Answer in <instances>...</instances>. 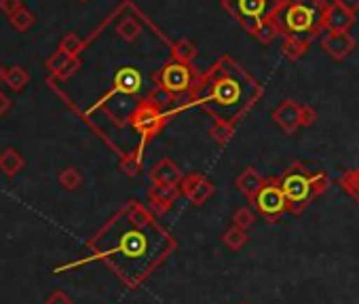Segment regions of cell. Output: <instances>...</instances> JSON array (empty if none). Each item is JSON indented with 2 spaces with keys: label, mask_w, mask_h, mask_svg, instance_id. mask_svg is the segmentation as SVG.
<instances>
[{
  "label": "cell",
  "mask_w": 359,
  "mask_h": 304,
  "mask_svg": "<svg viewBox=\"0 0 359 304\" xmlns=\"http://www.w3.org/2000/svg\"><path fill=\"white\" fill-rule=\"evenodd\" d=\"M173 249L175 239L154 220V214L129 201L89 239L83 262H102L129 289H137Z\"/></svg>",
  "instance_id": "1"
},
{
  "label": "cell",
  "mask_w": 359,
  "mask_h": 304,
  "mask_svg": "<svg viewBox=\"0 0 359 304\" xmlns=\"http://www.w3.org/2000/svg\"><path fill=\"white\" fill-rule=\"evenodd\" d=\"M262 85L248 74L233 57L222 55L208 72H199L187 99L171 108V116L189 108H201L212 120H226L237 125L252 106L260 99Z\"/></svg>",
  "instance_id": "2"
},
{
  "label": "cell",
  "mask_w": 359,
  "mask_h": 304,
  "mask_svg": "<svg viewBox=\"0 0 359 304\" xmlns=\"http://www.w3.org/2000/svg\"><path fill=\"white\" fill-rule=\"evenodd\" d=\"M325 0H279L273 22L283 39H296L306 45L323 30Z\"/></svg>",
  "instance_id": "3"
},
{
  "label": "cell",
  "mask_w": 359,
  "mask_h": 304,
  "mask_svg": "<svg viewBox=\"0 0 359 304\" xmlns=\"http://www.w3.org/2000/svg\"><path fill=\"white\" fill-rule=\"evenodd\" d=\"M171 102H177L173 97H169L167 93H163L161 89H152L144 99L137 102V106L133 108L131 116H129V123L131 127L137 131L140 135V144L135 148L133 155L137 159L144 157V150L148 146V141L161 133V129L167 125V120L171 118V112L165 110V106H169Z\"/></svg>",
  "instance_id": "4"
},
{
  "label": "cell",
  "mask_w": 359,
  "mask_h": 304,
  "mask_svg": "<svg viewBox=\"0 0 359 304\" xmlns=\"http://www.w3.org/2000/svg\"><path fill=\"white\" fill-rule=\"evenodd\" d=\"M311 172L302 163H292L285 174L279 178V186L287 201V214L298 216L306 209L311 203V184H309Z\"/></svg>",
  "instance_id": "5"
},
{
  "label": "cell",
  "mask_w": 359,
  "mask_h": 304,
  "mask_svg": "<svg viewBox=\"0 0 359 304\" xmlns=\"http://www.w3.org/2000/svg\"><path fill=\"white\" fill-rule=\"evenodd\" d=\"M197 76H199V70H195V66L180 64V62L171 60L152 76V81L156 83V89H161L163 93H167L173 99H180L193 89Z\"/></svg>",
  "instance_id": "6"
},
{
  "label": "cell",
  "mask_w": 359,
  "mask_h": 304,
  "mask_svg": "<svg viewBox=\"0 0 359 304\" xmlns=\"http://www.w3.org/2000/svg\"><path fill=\"white\" fill-rule=\"evenodd\" d=\"M279 5V0H222V7L250 32L254 34L256 28L264 20H273V13Z\"/></svg>",
  "instance_id": "7"
},
{
  "label": "cell",
  "mask_w": 359,
  "mask_h": 304,
  "mask_svg": "<svg viewBox=\"0 0 359 304\" xmlns=\"http://www.w3.org/2000/svg\"><path fill=\"white\" fill-rule=\"evenodd\" d=\"M252 205L269 222H277L283 214H287V201L279 186V178H264V184L258 191Z\"/></svg>",
  "instance_id": "8"
},
{
  "label": "cell",
  "mask_w": 359,
  "mask_h": 304,
  "mask_svg": "<svg viewBox=\"0 0 359 304\" xmlns=\"http://www.w3.org/2000/svg\"><path fill=\"white\" fill-rule=\"evenodd\" d=\"M140 89H142V74H140V70H135L133 66H123V68L116 70L114 81H112V87L108 89V93H104V95L85 112V116H89V114H93V112L106 108L108 102H112L116 95H137Z\"/></svg>",
  "instance_id": "9"
},
{
  "label": "cell",
  "mask_w": 359,
  "mask_h": 304,
  "mask_svg": "<svg viewBox=\"0 0 359 304\" xmlns=\"http://www.w3.org/2000/svg\"><path fill=\"white\" fill-rule=\"evenodd\" d=\"M180 195L187 197L191 205L199 207L205 201H210L216 193V186L210 178H205L203 174H189L180 182Z\"/></svg>",
  "instance_id": "10"
},
{
  "label": "cell",
  "mask_w": 359,
  "mask_h": 304,
  "mask_svg": "<svg viewBox=\"0 0 359 304\" xmlns=\"http://www.w3.org/2000/svg\"><path fill=\"white\" fill-rule=\"evenodd\" d=\"M182 197L180 195V188L177 186H158V184H152L146 193V199H148V209L150 214L154 216H163L167 214L173 203Z\"/></svg>",
  "instance_id": "11"
},
{
  "label": "cell",
  "mask_w": 359,
  "mask_h": 304,
  "mask_svg": "<svg viewBox=\"0 0 359 304\" xmlns=\"http://www.w3.org/2000/svg\"><path fill=\"white\" fill-rule=\"evenodd\" d=\"M321 47L334 62H342L355 49V39L348 32H327L321 39Z\"/></svg>",
  "instance_id": "12"
},
{
  "label": "cell",
  "mask_w": 359,
  "mask_h": 304,
  "mask_svg": "<svg viewBox=\"0 0 359 304\" xmlns=\"http://www.w3.org/2000/svg\"><path fill=\"white\" fill-rule=\"evenodd\" d=\"M45 68L53 74V78L66 83V81H70V78L79 72L81 60H79V57H70L68 53H64V51L57 49V51H53V55L47 57Z\"/></svg>",
  "instance_id": "13"
},
{
  "label": "cell",
  "mask_w": 359,
  "mask_h": 304,
  "mask_svg": "<svg viewBox=\"0 0 359 304\" xmlns=\"http://www.w3.org/2000/svg\"><path fill=\"white\" fill-rule=\"evenodd\" d=\"M182 178H184L182 170H180L177 163L171 161L169 157L161 159L150 170V182L152 184H158V186H180Z\"/></svg>",
  "instance_id": "14"
},
{
  "label": "cell",
  "mask_w": 359,
  "mask_h": 304,
  "mask_svg": "<svg viewBox=\"0 0 359 304\" xmlns=\"http://www.w3.org/2000/svg\"><path fill=\"white\" fill-rule=\"evenodd\" d=\"M273 120L281 127V131L294 135L300 129V106L294 99H283L273 110Z\"/></svg>",
  "instance_id": "15"
},
{
  "label": "cell",
  "mask_w": 359,
  "mask_h": 304,
  "mask_svg": "<svg viewBox=\"0 0 359 304\" xmlns=\"http://www.w3.org/2000/svg\"><path fill=\"white\" fill-rule=\"evenodd\" d=\"M355 24V13L342 9L336 3H327L325 15H323V28L327 32H348Z\"/></svg>",
  "instance_id": "16"
},
{
  "label": "cell",
  "mask_w": 359,
  "mask_h": 304,
  "mask_svg": "<svg viewBox=\"0 0 359 304\" xmlns=\"http://www.w3.org/2000/svg\"><path fill=\"white\" fill-rule=\"evenodd\" d=\"M262 184H264V178L258 174L256 167H245V170L235 178V186L241 191V195H243L250 203L256 199V195H258V191L262 188Z\"/></svg>",
  "instance_id": "17"
},
{
  "label": "cell",
  "mask_w": 359,
  "mask_h": 304,
  "mask_svg": "<svg viewBox=\"0 0 359 304\" xmlns=\"http://www.w3.org/2000/svg\"><path fill=\"white\" fill-rule=\"evenodd\" d=\"M24 167H26V159L22 157V152L15 150L13 146H9L0 152V172H3L7 178H15Z\"/></svg>",
  "instance_id": "18"
},
{
  "label": "cell",
  "mask_w": 359,
  "mask_h": 304,
  "mask_svg": "<svg viewBox=\"0 0 359 304\" xmlns=\"http://www.w3.org/2000/svg\"><path fill=\"white\" fill-rule=\"evenodd\" d=\"M169 49H171V57H173V62L189 64V66H193V64H195V60H197V55H199L197 45H195L193 41H189V39H177L175 43H171V45H169Z\"/></svg>",
  "instance_id": "19"
},
{
  "label": "cell",
  "mask_w": 359,
  "mask_h": 304,
  "mask_svg": "<svg viewBox=\"0 0 359 304\" xmlns=\"http://www.w3.org/2000/svg\"><path fill=\"white\" fill-rule=\"evenodd\" d=\"M114 32H116L125 43H135L137 36L144 32V28H142V22H140V20H135L133 15H125V18L114 26Z\"/></svg>",
  "instance_id": "20"
},
{
  "label": "cell",
  "mask_w": 359,
  "mask_h": 304,
  "mask_svg": "<svg viewBox=\"0 0 359 304\" xmlns=\"http://www.w3.org/2000/svg\"><path fill=\"white\" fill-rule=\"evenodd\" d=\"M13 93H22L26 87H28V83H30V72L24 68V66H11V68H7V72H5V81H3Z\"/></svg>",
  "instance_id": "21"
},
{
  "label": "cell",
  "mask_w": 359,
  "mask_h": 304,
  "mask_svg": "<svg viewBox=\"0 0 359 304\" xmlns=\"http://www.w3.org/2000/svg\"><path fill=\"white\" fill-rule=\"evenodd\" d=\"M57 49L64 51V53H68L70 57H79V55L87 49V45H85V39H81L76 32H68V34L62 36Z\"/></svg>",
  "instance_id": "22"
},
{
  "label": "cell",
  "mask_w": 359,
  "mask_h": 304,
  "mask_svg": "<svg viewBox=\"0 0 359 304\" xmlns=\"http://www.w3.org/2000/svg\"><path fill=\"white\" fill-rule=\"evenodd\" d=\"M210 135L216 144L226 146L231 141V137L235 135V125L226 123V120H212L210 125Z\"/></svg>",
  "instance_id": "23"
},
{
  "label": "cell",
  "mask_w": 359,
  "mask_h": 304,
  "mask_svg": "<svg viewBox=\"0 0 359 304\" xmlns=\"http://www.w3.org/2000/svg\"><path fill=\"white\" fill-rule=\"evenodd\" d=\"M9 24L13 26V30L18 32H28L34 24H36V15L28 9V7H22L18 13H13L9 18Z\"/></svg>",
  "instance_id": "24"
},
{
  "label": "cell",
  "mask_w": 359,
  "mask_h": 304,
  "mask_svg": "<svg viewBox=\"0 0 359 304\" xmlns=\"http://www.w3.org/2000/svg\"><path fill=\"white\" fill-rule=\"evenodd\" d=\"M248 230H241V228H237V226H231L224 235H222V243L231 249V251H239V249H243L245 247V243H248Z\"/></svg>",
  "instance_id": "25"
},
{
  "label": "cell",
  "mask_w": 359,
  "mask_h": 304,
  "mask_svg": "<svg viewBox=\"0 0 359 304\" xmlns=\"http://www.w3.org/2000/svg\"><path fill=\"white\" fill-rule=\"evenodd\" d=\"M340 186L342 191L355 201L359 203V167L357 170H348L340 176Z\"/></svg>",
  "instance_id": "26"
},
{
  "label": "cell",
  "mask_w": 359,
  "mask_h": 304,
  "mask_svg": "<svg viewBox=\"0 0 359 304\" xmlns=\"http://www.w3.org/2000/svg\"><path fill=\"white\" fill-rule=\"evenodd\" d=\"M118 167L125 176L137 178L142 172V159H137L133 152H123V155L118 157Z\"/></svg>",
  "instance_id": "27"
},
{
  "label": "cell",
  "mask_w": 359,
  "mask_h": 304,
  "mask_svg": "<svg viewBox=\"0 0 359 304\" xmlns=\"http://www.w3.org/2000/svg\"><path fill=\"white\" fill-rule=\"evenodd\" d=\"M57 182H60V186H64L66 191L72 193V191H79V186L83 184V174L76 167H66L60 172Z\"/></svg>",
  "instance_id": "28"
},
{
  "label": "cell",
  "mask_w": 359,
  "mask_h": 304,
  "mask_svg": "<svg viewBox=\"0 0 359 304\" xmlns=\"http://www.w3.org/2000/svg\"><path fill=\"white\" fill-rule=\"evenodd\" d=\"M309 184H311V199H317L323 193H327V188L332 186V180L325 172H315V174L311 172Z\"/></svg>",
  "instance_id": "29"
},
{
  "label": "cell",
  "mask_w": 359,
  "mask_h": 304,
  "mask_svg": "<svg viewBox=\"0 0 359 304\" xmlns=\"http://www.w3.org/2000/svg\"><path fill=\"white\" fill-rule=\"evenodd\" d=\"M252 36H256V41H260L262 45H271L279 36V28L273 20H264Z\"/></svg>",
  "instance_id": "30"
},
{
  "label": "cell",
  "mask_w": 359,
  "mask_h": 304,
  "mask_svg": "<svg viewBox=\"0 0 359 304\" xmlns=\"http://www.w3.org/2000/svg\"><path fill=\"white\" fill-rule=\"evenodd\" d=\"M306 49H309V45H306V43H302V41H296V39H283V47H281V51H283V55H285L287 60H292V62L300 60V57L306 53Z\"/></svg>",
  "instance_id": "31"
},
{
  "label": "cell",
  "mask_w": 359,
  "mask_h": 304,
  "mask_svg": "<svg viewBox=\"0 0 359 304\" xmlns=\"http://www.w3.org/2000/svg\"><path fill=\"white\" fill-rule=\"evenodd\" d=\"M256 222V214L250 209V207H239L235 214H233V226L241 228V230H250Z\"/></svg>",
  "instance_id": "32"
},
{
  "label": "cell",
  "mask_w": 359,
  "mask_h": 304,
  "mask_svg": "<svg viewBox=\"0 0 359 304\" xmlns=\"http://www.w3.org/2000/svg\"><path fill=\"white\" fill-rule=\"evenodd\" d=\"M317 120V112L313 106H300V127H311Z\"/></svg>",
  "instance_id": "33"
},
{
  "label": "cell",
  "mask_w": 359,
  "mask_h": 304,
  "mask_svg": "<svg viewBox=\"0 0 359 304\" xmlns=\"http://www.w3.org/2000/svg\"><path fill=\"white\" fill-rule=\"evenodd\" d=\"M24 7L22 0H0V11H3L7 18H11L13 13H18Z\"/></svg>",
  "instance_id": "34"
},
{
  "label": "cell",
  "mask_w": 359,
  "mask_h": 304,
  "mask_svg": "<svg viewBox=\"0 0 359 304\" xmlns=\"http://www.w3.org/2000/svg\"><path fill=\"white\" fill-rule=\"evenodd\" d=\"M45 304H72V300H70V296H68L66 291L57 289V291H53V293L47 298Z\"/></svg>",
  "instance_id": "35"
},
{
  "label": "cell",
  "mask_w": 359,
  "mask_h": 304,
  "mask_svg": "<svg viewBox=\"0 0 359 304\" xmlns=\"http://www.w3.org/2000/svg\"><path fill=\"white\" fill-rule=\"evenodd\" d=\"M11 106H13V102H11V97L0 89V118H3L9 110H11Z\"/></svg>",
  "instance_id": "36"
},
{
  "label": "cell",
  "mask_w": 359,
  "mask_h": 304,
  "mask_svg": "<svg viewBox=\"0 0 359 304\" xmlns=\"http://www.w3.org/2000/svg\"><path fill=\"white\" fill-rule=\"evenodd\" d=\"M334 3L340 5L342 9L351 11V13H355V11L359 9V0H334Z\"/></svg>",
  "instance_id": "37"
},
{
  "label": "cell",
  "mask_w": 359,
  "mask_h": 304,
  "mask_svg": "<svg viewBox=\"0 0 359 304\" xmlns=\"http://www.w3.org/2000/svg\"><path fill=\"white\" fill-rule=\"evenodd\" d=\"M5 72H7V68H5L3 64H0V83H3V81H5Z\"/></svg>",
  "instance_id": "38"
},
{
  "label": "cell",
  "mask_w": 359,
  "mask_h": 304,
  "mask_svg": "<svg viewBox=\"0 0 359 304\" xmlns=\"http://www.w3.org/2000/svg\"><path fill=\"white\" fill-rule=\"evenodd\" d=\"M79 3H87V0H79Z\"/></svg>",
  "instance_id": "39"
},
{
  "label": "cell",
  "mask_w": 359,
  "mask_h": 304,
  "mask_svg": "<svg viewBox=\"0 0 359 304\" xmlns=\"http://www.w3.org/2000/svg\"><path fill=\"white\" fill-rule=\"evenodd\" d=\"M241 304H245V302H241Z\"/></svg>",
  "instance_id": "40"
}]
</instances>
